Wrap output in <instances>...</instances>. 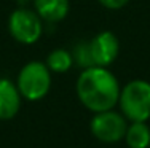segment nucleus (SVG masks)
Masks as SVG:
<instances>
[{
    "instance_id": "f257e3e1",
    "label": "nucleus",
    "mask_w": 150,
    "mask_h": 148,
    "mask_svg": "<svg viewBox=\"0 0 150 148\" xmlns=\"http://www.w3.org/2000/svg\"><path fill=\"white\" fill-rule=\"evenodd\" d=\"M77 97L93 113L105 112L118 104L120 83L107 67L93 65L83 69L75 84Z\"/></svg>"
},
{
    "instance_id": "f03ea898",
    "label": "nucleus",
    "mask_w": 150,
    "mask_h": 148,
    "mask_svg": "<svg viewBox=\"0 0 150 148\" xmlns=\"http://www.w3.org/2000/svg\"><path fill=\"white\" fill-rule=\"evenodd\" d=\"M118 105L123 116L133 121L150 119V83L145 80H131L120 91Z\"/></svg>"
},
{
    "instance_id": "7ed1b4c3",
    "label": "nucleus",
    "mask_w": 150,
    "mask_h": 148,
    "mask_svg": "<svg viewBox=\"0 0 150 148\" xmlns=\"http://www.w3.org/2000/svg\"><path fill=\"white\" fill-rule=\"evenodd\" d=\"M16 86L26 100L35 102L48 96L51 89V70L45 62L30 61L21 67Z\"/></svg>"
},
{
    "instance_id": "20e7f679",
    "label": "nucleus",
    "mask_w": 150,
    "mask_h": 148,
    "mask_svg": "<svg viewBox=\"0 0 150 148\" xmlns=\"http://www.w3.org/2000/svg\"><path fill=\"white\" fill-rule=\"evenodd\" d=\"M37 11L29 8H16L8 16V32L21 45H34L43 34V22Z\"/></svg>"
},
{
    "instance_id": "39448f33",
    "label": "nucleus",
    "mask_w": 150,
    "mask_h": 148,
    "mask_svg": "<svg viewBox=\"0 0 150 148\" xmlns=\"http://www.w3.org/2000/svg\"><path fill=\"white\" fill-rule=\"evenodd\" d=\"M91 134L104 143H117L125 139L128 124L123 113H118L113 108L94 113L90 123Z\"/></svg>"
},
{
    "instance_id": "423d86ee",
    "label": "nucleus",
    "mask_w": 150,
    "mask_h": 148,
    "mask_svg": "<svg viewBox=\"0 0 150 148\" xmlns=\"http://www.w3.org/2000/svg\"><path fill=\"white\" fill-rule=\"evenodd\" d=\"M88 46H90L93 65L99 67H109L110 64H113L120 53L118 37L110 30H102L96 34L88 41Z\"/></svg>"
},
{
    "instance_id": "0eeeda50",
    "label": "nucleus",
    "mask_w": 150,
    "mask_h": 148,
    "mask_svg": "<svg viewBox=\"0 0 150 148\" xmlns=\"http://www.w3.org/2000/svg\"><path fill=\"white\" fill-rule=\"evenodd\" d=\"M21 96L16 83L8 78H0V121H8L18 115L21 108Z\"/></svg>"
},
{
    "instance_id": "6e6552de",
    "label": "nucleus",
    "mask_w": 150,
    "mask_h": 148,
    "mask_svg": "<svg viewBox=\"0 0 150 148\" xmlns=\"http://www.w3.org/2000/svg\"><path fill=\"white\" fill-rule=\"evenodd\" d=\"M37 15L46 22H59L66 19L70 10L69 0H34Z\"/></svg>"
},
{
    "instance_id": "1a4fd4ad",
    "label": "nucleus",
    "mask_w": 150,
    "mask_h": 148,
    "mask_svg": "<svg viewBox=\"0 0 150 148\" xmlns=\"http://www.w3.org/2000/svg\"><path fill=\"white\" fill-rule=\"evenodd\" d=\"M125 140L129 148H149L150 145V128L147 121H133L126 129Z\"/></svg>"
},
{
    "instance_id": "9d476101",
    "label": "nucleus",
    "mask_w": 150,
    "mask_h": 148,
    "mask_svg": "<svg viewBox=\"0 0 150 148\" xmlns=\"http://www.w3.org/2000/svg\"><path fill=\"white\" fill-rule=\"evenodd\" d=\"M45 64L48 65V69L51 70V73H66L72 69L74 65V56L70 51L62 48L58 49H53L51 53H48L46 56V61Z\"/></svg>"
},
{
    "instance_id": "9b49d317",
    "label": "nucleus",
    "mask_w": 150,
    "mask_h": 148,
    "mask_svg": "<svg viewBox=\"0 0 150 148\" xmlns=\"http://www.w3.org/2000/svg\"><path fill=\"white\" fill-rule=\"evenodd\" d=\"M72 56H74V62L77 65H80L81 69L93 67V61H91L88 41H81V43H78L77 46H75V49L72 51Z\"/></svg>"
},
{
    "instance_id": "f8f14e48",
    "label": "nucleus",
    "mask_w": 150,
    "mask_h": 148,
    "mask_svg": "<svg viewBox=\"0 0 150 148\" xmlns=\"http://www.w3.org/2000/svg\"><path fill=\"white\" fill-rule=\"evenodd\" d=\"M107 10H121L129 3V0H98Z\"/></svg>"
}]
</instances>
